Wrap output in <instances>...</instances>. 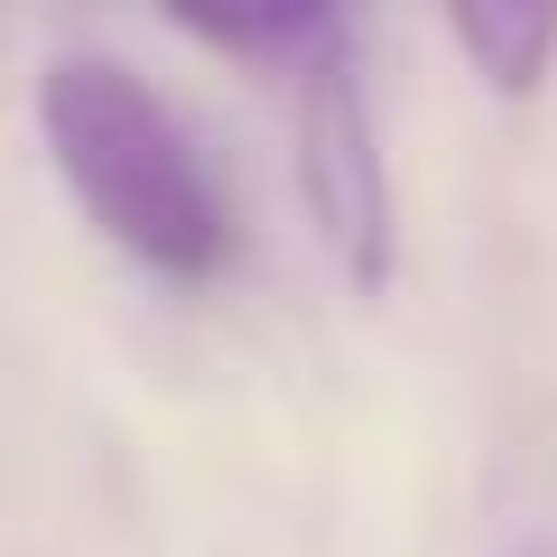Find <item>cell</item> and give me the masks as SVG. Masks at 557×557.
<instances>
[{"label": "cell", "mask_w": 557, "mask_h": 557, "mask_svg": "<svg viewBox=\"0 0 557 557\" xmlns=\"http://www.w3.org/2000/svg\"><path fill=\"white\" fill-rule=\"evenodd\" d=\"M177 28L196 47L242 57V65H278V75H298V65L344 28V10H177Z\"/></svg>", "instance_id": "cell-4"}, {"label": "cell", "mask_w": 557, "mask_h": 557, "mask_svg": "<svg viewBox=\"0 0 557 557\" xmlns=\"http://www.w3.org/2000/svg\"><path fill=\"white\" fill-rule=\"evenodd\" d=\"M298 94V196L317 223L325 260L354 288H391L399 270V205H391V159H381V112L362 84V28L344 20L317 57L288 75Z\"/></svg>", "instance_id": "cell-2"}, {"label": "cell", "mask_w": 557, "mask_h": 557, "mask_svg": "<svg viewBox=\"0 0 557 557\" xmlns=\"http://www.w3.org/2000/svg\"><path fill=\"white\" fill-rule=\"evenodd\" d=\"M446 38L474 65L483 94L530 102L548 84V65H557V0H456L446 10Z\"/></svg>", "instance_id": "cell-3"}, {"label": "cell", "mask_w": 557, "mask_h": 557, "mask_svg": "<svg viewBox=\"0 0 557 557\" xmlns=\"http://www.w3.org/2000/svg\"><path fill=\"white\" fill-rule=\"evenodd\" d=\"M38 139H47V168L65 177V196L94 214V233L112 251H131L139 270L205 288L233 260V205H223L205 149L186 139V121L168 112V94L139 65L102 57V47L47 57Z\"/></svg>", "instance_id": "cell-1"}]
</instances>
